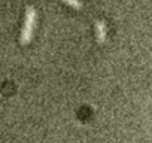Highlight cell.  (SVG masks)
<instances>
[{
	"label": "cell",
	"mask_w": 152,
	"mask_h": 143,
	"mask_svg": "<svg viewBox=\"0 0 152 143\" xmlns=\"http://www.w3.org/2000/svg\"><path fill=\"white\" fill-rule=\"evenodd\" d=\"M34 24H36V11H34V8L28 6V8H27V12H26L24 28H23L21 36H20V42H21V45H28V43H30L31 36H33Z\"/></svg>",
	"instance_id": "1"
},
{
	"label": "cell",
	"mask_w": 152,
	"mask_h": 143,
	"mask_svg": "<svg viewBox=\"0 0 152 143\" xmlns=\"http://www.w3.org/2000/svg\"><path fill=\"white\" fill-rule=\"evenodd\" d=\"M63 2L69 6H72L73 9H82V3L79 2V0H63Z\"/></svg>",
	"instance_id": "3"
},
{
	"label": "cell",
	"mask_w": 152,
	"mask_h": 143,
	"mask_svg": "<svg viewBox=\"0 0 152 143\" xmlns=\"http://www.w3.org/2000/svg\"><path fill=\"white\" fill-rule=\"evenodd\" d=\"M96 31H97L99 43H104V40H106V24L103 21H97L96 23Z\"/></svg>",
	"instance_id": "2"
}]
</instances>
